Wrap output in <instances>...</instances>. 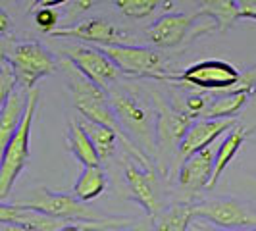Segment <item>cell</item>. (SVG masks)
Masks as SVG:
<instances>
[{"instance_id":"5","label":"cell","mask_w":256,"mask_h":231,"mask_svg":"<svg viewBox=\"0 0 256 231\" xmlns=\"http://www.w3.org/2000/svg\"><path fill=\"white\" fill-rule=\"evenodd\" d=\"M166 81L170 83H180V85H189L198 90L206 92H230L241 87L243 76L233 64L226 60H200L196 64H191L185 68L181 74H168Z\"/></svg>"},{"instance_id":"12","label":"cell","mask_w":256,"mask_h":231,"mask_svg":"<svg viewBox=\"0 0 256 231\" xmlns=\"http://www.w3.org/2000/svg\"><path fill=\"white\" fill-rule=\"evenodd\" d=\"M50 37L79 38V40L92 42V44H98V46L128 44V33L118 26H114L112 22L102 20V18H90L85 22H79L76 26L60 27V29L52 31Z\"/></svg>"},{"instance_id":"16","label":"cell","mask_w":256,"mask_h":231,"mask_svg":"<svg viewBox=\"0 0 256 231\" xmlns=\"http://www.w3.org/2000/svg\"><path fill=\"white\" fill-rule=\"evenodd\" d=\"M214 160H216V152L210 146L202 152L187 158L185 162H181L180 172H178V181H180L181 189L189 192L208 189L212 181V174H214Z\"/></svg>"},{"instance_id":"18","label":"cell","mask_w":256,"mask_h":231,"mask_svg":"<svg viewBox=\"0 0 256 231\" xmlns=\"http://www.w3.org/2000/svg\"><path fill=\"white\" fill-rule=\"evenodd\" d=\"M29 92L18 89L8 98V102L2 104V112H0V148L2 150L8 146V142L12 141V137L16 135V131L26 118Z\"/></svg>"},{"instance_id":"9","label":"cell","mask_w":256,"mask_h":231,"mask_svg":"<svg viewBox=\"0 0 256 231\" xmlns=\"http://www.w3.org/2000/svg\"><path fill=\"white\" fill-rule=\"evenodd\" d=\"M194 218L220 230H256V210L237 198H210L192 204Z\"/></svg>"},{"instance_id":"13","label":"cell","mask_w":256,"mask_h":231,"mask_svg":"<svg viewBox=\"0 0 256 231\" xmlns=\"http://www.w3.org/2000/svg\"><path fill=\"white\" fill-rule=\"evenodd\" d=\"M196 120L183 110H176L168 104H160L158 126H156V156H172L174 150H180L181 141Z\"/></svg>"},{"instance_id":"19","label":"cell","mask_w":256,"mask_h":231,"mask_svg":"<svg viewBox=\"0 0 256 231\" xmlns=\"http://www.w3.org/2000/svg\"><path fill=\"white\" fill-rule=\"evenodd\" d=\"M256 131V128L252 129H246L243 126H235V128L231 129L230 133H226V137H224V141L220 142L218 150H216V160H214V174H212V181H210V187L208 189H214L216 187V183L220 181L222 178V174L226 172V168L231 164V160L237 156L239 152V148L243 146V142L252 135Z\"/></svg>"},{"instance_id":"31","label":"cell","mask_w":256,"mask_h":231,"mask_svg":"<svg viewBox=\"0 0 256 231\" xmlns=\"http://www.w3.org/2000/svg\"><path fill=\"white\" fill-rule=\"evenodd\" d=\"M194 231H256V230H220L214 226H198L194 224Z\"/></svg>"},{"instance_id":"17","label":"cell","mask_w":256,"mask_h":231,"mask_svg":"<svg viewBox=\"0 0 256 231\" xmlns=\"http://www.w3.org/2000/svg\"><path fill=\"white\" fill-rule=\"evenodd\" d=\"M0 222L2 226H16L29 231H60L64 226H68L62 220L46 216L31 208L8 204V202H0Z\"/></svg>"},{"instance_id":"7","label":"cell","mask_w":256,"mask_h":231,"mask_svg":"<svg viewBox=\"0 0 256 231\" xmlns=\"http://www.w3.org/2000/svg\"><path fill=\"white\" fill-rule=\"evenodd\" d=\"M112 60L122 76L139 77V79H156L166 81V70L162 54L154 48L137 46V44H116V46H98Z\"/></svg>"},{"instance_id":"20","label":"cell","mask_w":256,"mask_h":231,"mask_svg":"<svg viewBox=\"0 0 256 231\" xmlns=\"http://www.w3.org/2000/svg\"><path fill=\"white\" fill-rule=\"evenodd\" d=\"M68 144H70L72 154L76 156V160L81 162L83 168L100 166L102 164L94 144L90 141V137L87 135V131L83 129V126L79 122H70V126H68Z\"/></svg>"},{"instance_id":"30","label":"cell","mask_w":256,"mask_h":231,"mask_svg":"<svg viewBox=\"0 0 256 231\" xmlns=\"http://www.w3.org/2000/svg\"><path fill=\"white\" fill-rule=\"evenodd\" d=\"M8 29H10V18H8V14H6L4 8H0V33L6 35Z\"/></svg>"},{"instance_id":"10","label":"cell","mask_w":256,"mask_h":231,"mask_svg":"<svg viewBox=\"0 0 256 231\" xmlns=\"http://www.w3.org/2000/svg\"><path fill=\"white\" fill-rule=\"evenodd\" d=\"M64 58L72 60L83 76L102 89H110L120 77V70L98 46L74 44L64 50Z\"/></svg>"},{"instance_id":"29","label":"cell","mask_w":256,"mask_h":231,"mask_svg":"<svg viewBox=\"0 0 256 231\" xmlns=\"http://www.w3.org/2000/svg\"><path fill=\"white\" fill-rule=\"evenodd\" d=\"M70 6H72V10H70V18H74L76 14H81V12H85V10H89L90 6L94 4V2H90V0H79V2H68Z\"/></svg>"},{"instance_id":"28","label":"cell","mask_w":256,"mask_h":231,"mask_svg":"<svg viewBox=\"0 0 256 231\" xmlns=\"http://www.w3.org/2000/svg\"><path fill=\"white\" fill-rule=\"evenodd\" d=\"M239 14L241 18L256 22V0H239Z\"/></svg>"},{"instance_id":"21","label":"cell","mask_w":256,"mask_h":231,"mask_svg":"<svg viewBox=\"0 0 256 231\" xmlns=\"http://www.w3.org/2000/svg\"><path fill=\"white\" fill-rule=\"evenodd\" d=\"M194 214L192 204L189 202H178L170 208H164L156 218L152 220L154 231H189Z\"/></svg>"},{"instance_id":"22","label":"cell","mask_w":256,"mask_h":231,"mask_svg":"<svg viewBox=\"0 0 256 231\" xmlns=\"http://www.w3.org/2000/svg\"><path fill=\"white\" fill-rule=\"evenodd\" d=\"M106 189V174L102 166H87L83 168L81 176L77 178L74 185V194L81 202H90L94 198H98Z\"/></svg>"},{"instance_id":"3","label":"cell","mask_w":256,"mask_h":231,"mask_svg":"<svg viewBox=\"0 0 256 231\" xmlns=\"http://www.w3.org/2000/svg\"><path fill=\"white\" fill-rule=\"evenodd\" d=\"M12 204L20 208H31L42 212L46 216L56 220H62L66 224H108L118 228H129L131 220L122 216H102L89 204L81 202L76 194H66V192H54L48 189H33L29 191L26 198L14 200Z\"/></svg>"},{"instance_id":"25","label":"cell","mask_w":256,"mask_h":231,"mask_svg":"<svg viewBox=\"0 0 256 231\" xmlns=\"http://www.w3.org/2000/svg\"><path fill=\"white\" fill-rule=\"evenodd\" d=\"M116 8L124 16L133 20H142L158 10L160 2L158 0H116Z\"/></svg>"},{"instance_id":"27","label":"cell","mask_w":256,"mask_h":231,"mask_svg":"<svg viewBox=\"0 0 256 231\" xmlns=\"http://www.w3.org/2000/svg\"><path fill=\"white\" fill-rule=\"evenodd\" d=\"M33 20H35V26H37L42 33L50 35L52 31H56V26H58L60 16H58V12H56V10L42 6V8H38L37 12H35Z\"/></svg>"},{"instance_id":"33","label":"cell","mask_w":256,"mask_h":231,"mask_svg":"<svg viewBox=\"0 0 256 231\" xmlns=\"http://www.w3.org/2000/svg\"><path fill=\"white\" fill-rule=\"evenodd\" d=\"M250 189H252V192L256 194V180H250Z\"/></svg>"},{"instance_id":"2","label":"cell","mask_w":256,"mask_h":231,"mask_svg":"<svg viewBox=\"0 0 256 231\" xmlns=\"http://www.w3.org/2000/svg\"><path fill=\"white\" fill-rule=\"evenodd\" d=\"M62 70L68 79V85L72 90V98H74V106L77 108V112L83 116V120L92 122V124H100L106 128L114 129L122 135V141L126 142V148L128 152H131L137 160H141L144 166H150L148 158L133 144L126 139L124 131L118 124V118H116L114 110H112V104H110V96H108V90L98 87L96 83H92L90 79L83 76L79 70L76 68V64L68 58H62Z\"/></svg>"},{"instance_id":"14","label":"cell","mask_w":256,"mask_h":231,"mask_svg":"<svg viewBox=\"0 0 256 231\" xmlns=\"http://www.w3.org/2000/svg\"><path fill=\"white\" fill-rule=\"evenodd\" d=\"M235 126H237L235 120H196L189 128L185 139L181 141L178 158L181 162H185L187 158L210 148L212 142L224 133H230Z\"/></svg>"},{"instance_id":"6","label":"cell","mask_w":256,"mask_h":231,"mask_svg":"<svg viewBox=\"0 0 256 231\" xmlns=\"http://www.w3.org/2000/svg\"><path fill=\"white\" fill-rule=\"evenodd\" d=\"M4 60L12 64L18 85L22 90L37 89L38 81L42 77L52 76L56 72V60L50 50H46L37 40H26V42H16L12 48L4 50Z\"/></svg>"},{"instance_id":"4","label":"cell","mask_w":256,"mask_h":231,"mask_svg":"<svg viewBox=\"0 0 256 231\" xmlns=\"http://www.w3.org/2000/svg\"><path fill=\"white\" fill-rule=\"evenodd\" d=\"M38 89H33L29 92V104H27L26 118L22 126L18 128L12 141L2 150V164H0V202H6L8 194L12 192V187L20 178V174L26 170L29 162V137L33 120L37 114L38 106Z\"/></svg>"},{"instance_id":"11","label":"cell","mask_w":256,"mask_h":231,"mask_svg":"<svg viewBox=\"0 0 256 231\" xmlns=\"http://www.w3.org/2000/svg\"><path fill=\"white\" fill-rule=\"evenodd\" d=\"M124 180L131 196L144 208V212L150 218L154 220L164 210L162 194H160V187H158V180L154 176L152 166H139L133 160H126Z\"/></svg>"},{"instance_id":"1","label":"cell","mask_w":256,"mask_h":231,"mask_svg":"<svg viewBox=\"0 0 256 231\" xmlns=\"http://www.w3.org/2000/svg\"><path fill=\"white\" fill-rule=\"evenodd\" d=\"M110 104L126 139L133 142L146 158L156 156V126L158 112L135 90L124 85H112L108 89Z\"/></svg>"},{"instance_id":"24","label":"cell","mask_w":256,"mask_h":231,"mask_svg":"<svg viewBox=\"0 0 256 231\" xmlns=\"http://www.w3.org/2000/svg\"><path fill=\"white\" fill-rule=\"evenodd\" d=\"M79 124L83 126V129L87 131V135L90 137V141H92L96 152H98L100 162H106L114 154L116 142H118V139H122V135L118 131H114V129L100 126V124H92V122H87V120H83Z\"/></svg>"},{"instance_id":"26","label":"cell","mask_w":256,"mask_h":231,"mask_svg":"<svg viewBox=\"0 0 256 231\" xmlns=\"http://www.w3.org/2000/svg\"><path fill=\"white\" fill-rule=\"evenodd\" d=\"M18 77L14 72L12 64L8 60L2 58V66H0V104H6L8 98L18 90Z\"/></svg>"},{"instance_id":"32","label":"cell","mask_w":256,"mask_h":231,"mask_svg":"<svg viewBox=\"0 0 256 231\" xmlns=\"http://www.w3.org/2000/svg\"><path fill=\"white\" fill-rule=\"evenodd\" d=\"M126 231H154L152 226L148 224H131L129 228H126Z\"/></svg>"},{"instance_id":"8","label":"cell","mask_w":256,"mask_h":231,"mask_svg":"<svg viewBox=\"0 0 256 231\" xmlns=\"http://www.w3.org/2000/svg\"><path fill=\"white\" fill-rule=\"evenodd\" d=\"M200 14H164L146 29L148 40L160 48H176L187 38L202 35L208 31H218L216 24L210 20L208 24H196Z\"/></svg>"},{"instance_id":"15","label":"cell","mask_w":256,"mask_h":231,"mask_svg":"<svg viewBox=\"0 0 256 231\" xmlns=\"http://www.w3.org/2000/svg\"><path fill=\"white\" fill-rule=\"evenodd\" d=\"M256 89V74L248 72L243 77L241 87L230 92H222L216 98H212L210 106L206 108L200 120H233L235 116L241 112L244 104L248 102V98L252 96Z\"/></svg>"},{"instance_id":"23","label":"cell","mask_w":256,"mask_h":231,"mask_svg":"<svg viewBox=\"0 0 256 231\" xmlns=\"http://www.w3.org/2000/svg\"><path fill=\"white\" fill-rule=\"evenodd\" d=\"M198 8H200L198 14L210 18L216 24L218 31H226L237 20H241L237 0H206V2H200Z\"/></svg>"}]
</instances>
